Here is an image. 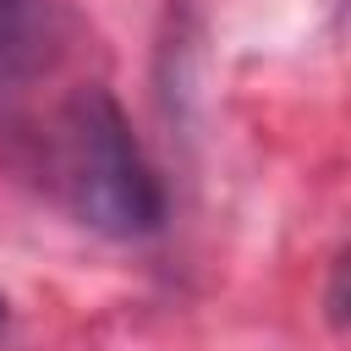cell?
Returning a JSON list of instances; mask_svg holds the SVG:
<instances>
[{
	"label": "cell",
	"mask_w": 351,
	"mask_h": 351,
	"mask_svg": "<svg viewBox=\"0 0 351 351\" xmlns=\"http://www.w3.org/2000/svg\"><path fill=\"white\" fill-rule=\"evenodd\" d=\"M5 132L22 143L27 176H38L77 225L110 241H143L165 225V186L104 82H77L49 115L5 121Z\"/></svg>",
	"instance_id": "6da1fadb"
},
{
	"label": "cell",
	"mask_w": 351,
	"mask_h": 351,
	"mask_svg": "<svg viewBox=\"0 0 351 351\" xmlns=\"http://www.w3.org/2000/svg\"><path fill=\"white\" fill-rule=\"evenodd\" d=\"M49 60V22L38 0H0V99H16Z\"/></svg>",
	"instance_id": "7a4b0ae2"
},
{
	"label": "cell",
	"mask_w": 351,
	"mask_h": 351,
	"mask_svg": "<svg viewBox=\"0 0 351 351\" xmlns=\"http://www.w3.org/2000/svg\"><path fill=\"white\" fill-rule=\"evenodd\" d=\"M0 324H5V296H0Z\"/></svg>",
	"instance_id": "3957f363"
}]
</instances>
